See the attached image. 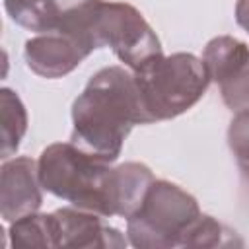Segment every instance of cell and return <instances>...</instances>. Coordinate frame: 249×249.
Wrapping results in <instances>:
<instances>
[{
  "instance_id": "6da1fadb",
  "label": "cell",
  "mask_w": 249,
  "mask_h": 249,
  "mask_svg": "<svg viewBox=\"0 0 249 249\" xmlns=\"http://www.w3.org/2000/svg\"><path fill=\"white\" fill-rule=\"evenodd\" d=\"M144 121L134 80L121 68L99 72L74 105V142L89 156L115 160L132 123Z\"/></svg>"
},
{
  "instance_id": "7a4b0ae2",
  "label": "cell",
  "mask_w": 249,
  "mask_h": 249,
  "mask_svg": "<svg viewBox=\"0 0 249 249\" xmlns=\"http://www.w3.org/2000/svg\"><path fill=\"white\" fill-rule=\"evenodd\" d=\"M39 179L45 189L74 200L76 204H84L105 214L117 210L115 173H109L95 156L54 144L41 156Z\"/></svg>"
},
{
  "instance_id": "3957f363",
  "label": "cell",
  "mask_w": 249,
  "mask_h": 249,
  "mask_svg": "<svg viewBox=\"0 0 249 249\" xmlns=\"http://www.w3.org/2000/svg\"><path fill=\"white\" fill-rule=\"evenodd\" d=\"M144 121L173 117L193 105L206 88L204 66L191 54L150 58L134 78Z\"/></svg>"
},
{
  "instance_id": "277c9868",
  "label": "cell",
  "mask_w": 249,
  "mask_h": 249,
  "mask_svg": "<svg viewBox=\"0 0 249 249\" xmlns=\"http://www.w3.org/2000/svg\"><path fill=\"white\" fill-rule=\"evenodd\" d=\"M95 31L101 37V43L109 41L117 54L130 66L140 68L146 60L160 54L158 39L152 35L140 14L130 6L101 4Z\"/></svg>"
},
{
  "instance_id": "5b68a950",
  "label": "cell",
  "mask_w": 249,
  "mask_h": 249,
  "mask_svg": "<svg viewBox=\"0 0 249 249\" xmlns=\"http://www.w3.org/2000/svg\"><path fill=\"white\" fill-rule=\"evenodd\" d=\"M89 49H93V45L88 41L56 31V35L27 41L25 58L29 68H33L37 74L54 78L72 70L89 53Z\"/></svg>"
},
{
  "instance_id": "8992f818",
  "label": "cell",
  "mask_w": 249,
  "mask_h": 249,
  "mask_svg": "<svg viewBox=\"0 0 249 249\" xmlns=\"http://www.w3.org/2000/svg\"><path fill=\"white\" fill-rule=\"evenodd\" d=\"M41 204L33 177V161L19 158L2 167V216L8 222L23 218Z\"/></svg>"
},
{
  "instance_id": "52a82bcc",
  "label": "cell",
  "mask_w": 249,
  "mask_h": 249,
  "mask_svg": "<svg viewBox=\"0 0 249 249\" xmlns=\"http://www.w3.org/2000/svg\"><path fill=\"white\" fill-rule=\"evenodd\" d=\"M25 130V111L18 95L2 89V158H8L19 144Z\"/></svg>"
},
{
  "instance_id": "ba28073f",
  "label": "cell",
  "mask_w": 249,
  "mask_h": 249,
  "mask_svg": "<svg viewBox=\"0 0 249 249\" xmlns=\"http://www.w3.org/2000/svg\"><path fill=\"white\" fill-rule=\"evenodd\" d=\"M237 21L249 29V0H239L237 4Z\"/></svg>"
}]
</instances>
